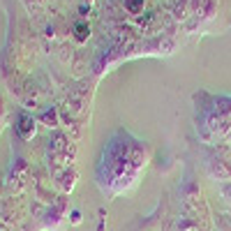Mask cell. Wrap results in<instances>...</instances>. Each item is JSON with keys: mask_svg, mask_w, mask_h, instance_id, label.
<instances>
[{"mask_svg": "<svg viewBox=\"0 0 231 231\" xmlns=\"http://www.w3.org/2000/svg\"><path fill=\"white\" fill-rule=\"evenodd\" d=\"M76 30H79V33H76V37H79V39L86 37V26H83V23H79V26H76Z\"/></svg>", "mask_w": 231, "mask_h": 231, "instance_id": "6da1fadb", "label": "cell"}]
</instances>
